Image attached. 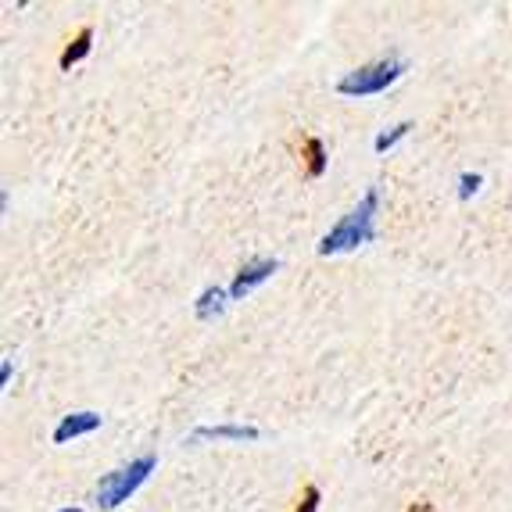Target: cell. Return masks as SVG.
<instances>
[{
    "label": "cell",
    "mask_w": 512,
    "mask_h": 512,
    "mask_svg": "<svg viewBox=\"0 0 512 512\" xmlns=\"http://www.w3.org/2000/svg\"><path fill=\"white\" fill-rule=\"evenodd\" d=\"M280 269V258H251L237 269L233 276V287H230V301H244L251 291H255L258 283H265L269 276Z\"/></svg>",
    "instance_id": "277c9868"
},
{
    "label": "cell",
    "mask_w": 512,
    "mask_h": 512,
    "mask_svg": "<svg viewBox=\"0 0 512 512\" xmlns=\"http://www.w3.org/2000/svg\"><path fill=\"white\" fill-rule=\"evenodd\" d=\"M319 502H323V491H319V484H305V487H301L298 502H294V512H319Z\"/></svg>",
    "instance_id": "8fae6325"
},
{
    "label": "cell",
    "mask_w": 512,
    "mask_h": 512,
    "mask_svg": "<svg viewBox=\"0 0 512 512\" xmlns=\"http://www.w3.org/2000/svg\"><path fill=\"white\" fill-rule=\"evenodd\" d=\"M58 512H83V509H58Z\"/></svg>",
    "instance_id": "9a60e30c"
},
{
    "label": "cell",
    "mask_w": 512,
    "mask_h": 512,
    "mask_svg": "<svg viewBox=\"0 0 512 512\" xmlns=\"http://www.w3.org/2000/svg\"><path fill=\"white\" fill-rule=\"evenodd\" d=\"M412 129H416V126H412V122H398V126L384 129V133H380V137L373 140V151H376V154H387L394 144H402V140L409 137Z\"/></svg>",
    "instance_id": "30bf717a"
},
{
    "label": "cell",
    "mask_w": 512,
    "mask_h": 512,
    "mask_svg": "<svg viewBox=\"0 0 512 512\" xmlns=\"http://www.w3.org/2000/svg\"><path fill=\"white\" fill-rule=\"evenodd\" d=\"M154 466H158L154 455H140V459L126 462V466H119L115 473H108V477L97 484V505H101V509H119L122 502H129V495H137L140 484L154 473Z\"/></svg>",
    "instance_id": "3957f363"
},
{
    "label": "cell",
    "mask_w": 512,
    "mask_h": 512,
    "mask_svg": "<svg viewBox=\"0 0 512 512\" xmlns=\"http://www.w3.org/2000/svg\"><path fill=\"white\" fill-rule=\"evenodd\" d=\"M480 187H484V176H480V172H462L459 176V201H470Z\"/></svg>",
    "instance_id": "7c38bea8"
},
{
    "label": "cell",
    "mask_w": 512,
    "mask_h": 512,
    "mask_svg": "<svg viewBox=\"0 0 512 512\" xmlns=\"http://www.w3.org/2000/svg\"><path fill=\"white\" fill-rule=\"evenodd\" d=\"M90 47H94V26H83L69 43H65V51H61V58H58L61 72H69L72 65H79V61L90 54Z\"/></svg>",
    "instance_id": "52a82bcc"
},
{
    "label": "cell",
    "mask_w": 512,
    "mask_h": 512,
    "mask_svg": "<svg viewBox=\"0 0 512 512\" xmlns=\"http://www.w3.org/2000/svg\"><path fill=\"white\" fill-rule=\"evenodd\" d=\"M301 158H305L308 180H319V176L326 172V165H330V158H326V144L319 137H305V144H301Z\"/></svg>",
    "instance_id": "9c48e42d"
},
{
    "label": "cell",
    "mask_w": 512,
    "mask_h": 512,
    "mask_svg": "<svg viewBox=\"0 0 512 512\" xmlns=\"http://www.w3.org/2000/svg\"><path fill=\"white\" fill-rule=\"evenodd\" d=\"M262 430L258 427H237V423H219V427H197L187 437V444H201V441H258Z\"/></svg>",
    "instance_id": "8992f818"
},
{
    "label": "cell",
    "mask_w": 512,
    "mask_h": 512,
    "mask_svg": "<svg viewBox=\"0 0 512 512\" xmlns=\"http://www.w3.org/2000/svg\"><path fill=\"white\" fill-rule=\"evenodd\" d=\"M405 58L391 54V58H380L373 65H362V69L348 72V76L337 79V94L341 97H369V94H384L387 86H394L405 76Z\"/></svg>",
    "instance_id": "7a4b0ae2"
},
{
    "label": "cell",
    "mask_w": 512,
    "mask_h": 512,
    "mask_svg": "<svg viewBox=\"0 0 512 512\" xmlns=\"http://www.w3.org/2000/svg\"><path fill=\"white\" fill-rule=\"evenodd\" d=\"M376 212H380V190L369 187L362 201L344 215L323 240H319V255H341V251L359 248V244H373L376 240Z\"/></svg>",
    "instance_id": "6da1fadb"
},
{
    "label": "cell",
    "mask_w": 512,
    "mask_h": 512,
    "mask_svg": "<svg viewBox=\"0 0 512 512\" xmlns=\"http://www.w3.org/2000/svg\"><path fill=\"white\" fill-rule=\"evenodd\" d=\"M409 512H434V505H430V502H419V505H412Z\"/></svg>",
    "instance_id": "4fadbf2b"
},
{
    "label": "cell",
    "mask_w": 512,
    "mask_h": 512,
    "mask_svg": "<svg viewBox=\"0 0 512 512\" xmlns=\"http://www.w3.org/2000/svg\"><path fill=\"white\" fill-rule=\"evenodd\" d=\"M11 384V359H4V387Z\"/></svg>",
    "instance_id": "5bb4252c"
},
{
    "label": "cell",
    "mask_w": 512,
    "mask_h": 512,
    "mask_svg": "<svg viewBox=\"0 0 512 512\" xmlns=\"http://www.w3.org/2000/svg\"><path fill=\"white\" fill-rule=\"evenodd\" d=\"M226 298H230V294L222 291V287H205V291L197 294V305H194V312H197V319H201V323H212L215 316H222V312H226Z\"/></svg>",
    "instance_id": "ba28073f"
},
{
    "label": "cell",
    "mask_w": 512,
    "mask_h": 512,
    "mask_svg": "<svg viewBox=\"0 0 512 512\" xmlns=\"http://www.w3.org/2000/svg\"><path fill=\"white\" fill-rule=\"evenodd\" d=\"M94 430H101V412H69L54 430V444H69L76 437L94 434Z\"/></svg>",
    "instance_id": "5b68a950"
}]
</instances>
